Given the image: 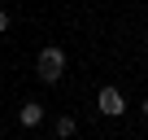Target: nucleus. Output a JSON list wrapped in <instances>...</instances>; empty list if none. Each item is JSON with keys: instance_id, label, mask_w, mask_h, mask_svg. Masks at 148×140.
<instances>
[{"instance_id": "f257e3e1", "label": "nucleus", "mask_w": 148, "mask_h": 140, "mask_svg": "<svg viewBox=\"0 0 148 140\" xmlns=\"http://www.w3.org/2000/svg\"><path fill=\"white\" fill-rule=\"evenodd\" d=\"M35 70H39V83H57V79L65 75V48H57V44L39 48V61H35Z\"/></svg>"}, {"instance_id": "f03ea898", "label": "nucleus", "mask_w": 148, "mask_h": 140, "mask_svg": "<svg viewBox=\"0 0 148 140\" xmlns=\"http://www.w3.org/2000/svg\"><path fill=\"white\" fill-rule=\"evenodd\" d=\"M96 110H100L105 118H122V114H126V96L109 83V88H100V92H96Z\"/></svg>"}, {"instance_id": "7ed1b4c3", "label": "nucleus", "mask_w": 148, "mask_h": 140, "mask_svg": "<svg viewBox=\"0 0 148 140\" xmlns=\"http://www.w3.org/2000/svg\"><path fill=\"white\" fill-rule=\"evenodd\" d=\"M18 123H22L26 131H35V127L44 123V105H39V101H22V105H18Z\"/></svg>"}, {"instance_id": "20e7f679", "label": "nucleus", "mask_w": 148, "mask_h": 140, "mask_svg": "<svg viewBox=\"0 0 148 140\" xmlns=\"http://www.w3.org/2000/svg\"><path fill=\"white\" fill-rule=\"evenodd\" d=\"M74 131H79V123H74L70 114H61L57 118V140H74Z\"/></svg>"}, {"instance_id": "39448f33", "label": "nucleus", "mask_w": 148, "mask_h": 140, "mask_svg": "<svg viewBox=\"0 0 148 140\" xmlns=\"http://www.w3.org/2000/svg\"><path fill=\"white\" fill-rule=\"evenodd\" d=\"M5 31H9V13L0 9V35H5Z\"/></svg>"}, {"instance_id": "423d86ee", "label": "nucleus", "mask_w": 148, "mask_h": 140, "mask_svg": "<svg viewBox=\"0 0 148 140\" xmlns=\"http://www.w3.org/2000/svg\"><path fill=\"white\" fill-rule=\"evenodd\" d=\"M139 110H144V118H148V96H144V101H139Z\"/></svg>"}, {"instance_id": "0eeeda50", "label": "nucleus", "mask_w": 148, "mask_h": 140, "mask_svg": "<svg viewBox=\"0 0 148 140\" xmlns=\"http://www.w3.org/2000/svg\"><path fill=\"white\" fill-rule=\"evenodd\" d=\"M31 140H39V136H31Z\"/></svg>"}]
</instances>
